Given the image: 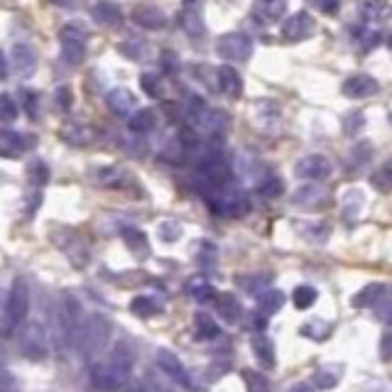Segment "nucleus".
<instances>
[{
  "label": "nucleus",
  "mask_w": 392,
  "mask_h": 392,
  "mask_svg": "<svg viewBox=\"0 0 392 392\" xmlns=\"http://www.w3.org/2000/svg\"><path fill=\"white\" fill-rule=\"evenodd\" d=\"M133 378V353L128 345H118L108 360L96 363L91 368V383L98 390H121Z\"/></svg>",
  "instance_id": "nucleus-1"
},
{
  "label": "nucleus",
  "mask_w": 392,
  "mask_h": 392,
  "mask_svg": "<svg viewBox=\"0 0 392 392\" xmlns=\"http://www.w3.org/2000/svg\"><path fill=\"white\" fill-rule=\"evenodd\" d=\"M111 321H108L103 314H91L81 321L79 331H76L74 338V348L76 353L84 360H96L98 355L106 350L108 341H111Z\"/></svg>",
  "instance_id": "nucleus-2"
},
{
  "label": "nucleus",
  "mask_w": 392,
  "mask_h": 392,
  "mask_svg": "<svg viewBox=\"0 0 392 392\" xmlns=\"http://www.w3.org/2000/svg\"><path fill=\"white\" fill-rule=\"evenodd\" d=\"M81 314H84V309H81V302L74 294H64L59 299V304L54 309V338L59 348H74L76 331H79L81 321H84Z\"/></svg>",
  "instance_id": "nucleus-3"
},
{
  "label": "nucleus",
  "mask_w": 392,
  "mask_h": 392,
  "mask_svg": "<svg viewBox=\"0 0 392 392\" xmlns=\"http://www.w3.org/2000/svg\"><path fill=\"white\" fill-rule=\"evenodd\" d=\"M30 312V287L25 277H15L13 285H10L8 299H5V312H3V321H5V331H15L18 326H23L25 319H27Z\"/></svg>",
  "instance_id": "nucleus-4"
},
{
  "label": "nucleus",
  "mask_w": 392,
  "mask_h": 392,
  "mask_svg": "<svg viewBox=\"0 0 392 392\" xmlns=\"http://www.w3.org/2000/svg\"><path fill=\"white\" fill-rule=\"evenodd\" d=\"M61 59L69 66H79L86 59V30L79 25H64L59 30Z\"/></svg>",
  "instance_id": "nucleus-5"
},
{
  "label": "nucleus",
  "mask_w": 392,
  "mask_h": 392,
  "mask_svg": "<svg viewBox=\"0 0 392 392\" xmlns=\"http://www.w3.org/2000/svg\"><path fill=\"white\" fill-rule=\"evenodd\" d=\"M216 54L226 61H247L252 54V39L243 32H226L216 39Z\"/></svg>",
  "instance_id": "nucleus-6"
},
{
  "label": "nucleus",
  "mask_w": 392,
  "mask_h": 392,
  "mask_svg": "<svg viewBox=\"0 0 392 392\" xmlns=\"http://www.w3.org/2000/svg\"><path fill=\"white\" fill-rule=\"evenodd\" d=\"M154 358H157V368L162 370L169 380H174V383L184 390H194L192 373H189L187 365L182 363V358H179L177 353H172V350H167V348H159Z\"/></svg>",
  "instance_id": "nucleus-7"
},
{
  "label": "nucleus",
  "mask_w": 392,
  "mask_h": 392,
  "mask_svg": "<svg viewBox=\"0 0 392 392\" xmlns=\"http://www.w3.org/2000/svg\"><path fill=\"white\" fill-rule=\"evenodd\" d=\"M228 125H231L228 113L221 111V108H211V106H206L204 111L192 121L194 130L204 133V135H209V137H221L226 130H228Z\"/></svg>",
  "instance_id": "nucleus-8"
},
{
  "label": "nucleus",
  "mask_w": 392,
  "mask_h": 392,
  "mask_svg": "<svg viewBox=\"0 0 392 392\" xmlns=\"http://www.w3.org/2000/svg\"><path fill=\"white\" fill-rule=\"evenodd\" d=\"M314 30H317V20H314V15H309L307 10H299V13L290 15V18L282 23L280 32L287 42H304V39L312 37Z\"/></svg>",
  "instance_id": "nucleus-9"
},
{
  "label": "nucleus",
  "mask_w": 392,
  "mask_h": 392,
  "mask_svg": "<svg viewBox=\"0 0 392 392\" xmlns=\"http://www.w3.org/2000/svg\"><path fill=\"white\" fill-rule=\"evenodd\" d=\"M20 350L27 355L30 360H42L47 358V333L37 321L27 324L20 333Z\"/></svg>",
  "instance_id": "nucleus-10"
},
{
  "label": "nucleus",
  "mask_w": 392,
  "mask_h": 392,
  "mask_svg": "<svg viewBox=\"0 0 392 392\" xmlns=\"http://www.w3.org/2000/svg\"><path fill=\"white\" fill-rule=\"evenodd\" d=\"M331 159L326 157V154H307V157H302L297 162V167H294V174H297L299 179H307V182H324V179L331 174Z\"/></svg>",
  "instance_id": "nucleus-11"
},
{
  "label": "nucleus",
  "mask_w": 392,
  "mask_h": 392,
  "mask_svg": "<svg viewBox=\"0 0 392 392\" xmlns=\"http://www.w3.org/2000/svg\"><path fill=\"white\" fill-rule=\"evenodd\" d=\"M10 61H13V71L20 79H30L37 71V51L27 42H15L10 49Z\"/></svg>",
  "instance_id": "nucleus-12"
},
{
  "label": "nucleus",
  "mask_w": 392,
  "mask_h": 392,
  "mask_svg": "<svg viewBox=\"0 0 392 392\" xmlns=\"http://www.w3.org/2000/svg\"><path fill=\"white\" fill-rule=\"evenodd\" d=\"M130 18L137 27L149 30V32H154V30H164L169 23L164 10L157 8V5H152V3H142V5H137V8H133Z\"/></svg>",
  "instance_id": "nucleus-13"
},
{
  "label": "nucleus",
  "mask_w": 392,
  "mask_h": 392,
  "mask_svg": "<svg viewBox=\"0 0 392 392\" xmlns=\"http://www.w3.org/2000/svg\"><path fill=\"white\" fill-rule=\"evenodd\" d=\"M345 98H353V101H360V98H370L380 91L378 79H373L370 74H353L343 81L341 86Z\"/></svg>",
  "instance_id": "nucleus-14"
},
{
  "label": "nucleus",
  "mask_w": 392,
  "mask_h": 392,
  "mask_svg": "<svg viewBox=\"0 0 392 392\" xmlns=\"http://www.w3.org/2000/svg\"><path fill=\"white\" fill-rule=\"evenodd\" d=\"M179 25L187 30L192 37H201L206 32L204 13H201V0H182V13H179Z\"/></svg>",
  "instance_id": "nucleus-15"
},
{
  "label": "nucleus",
  "mask_w": 392,
  "mask_h": 392,
  "mask_svg": "<svg viewBox=\"0 0 392 392\" xmlns=\"http://www.w3.org/2000/svg\"><path fill=\"white\" fill-rule=\"evenodd\" d=\"M56 247H61V250L69 255V260L74 262L76 267H84L86 262H89V247L84 245V240L79 238L76 233H71V231H59V238L54 240Z\"/></svg>",
  "instance_id": "nucleus-16"
},
{
  "label": "nucleus",
  "mask_w": 392,
  "mask_h": 392,
  "mask_svg": "<svg viewBox=\"0 0 392 392\" xmlns=\"http://www.w3.org/2000/svg\"><path fill=\"white\" fill-rule=\"evenodd\" d=\"M106 106L108 111L113 113V116H133L137 108V98L135 94H133L130 89H125V86H118V89H111L106 94Z\"/></svg>",
  "instance_id": "nucleus-17"
},
{
  "label": "nucleus",
  "mask_w": 392,
  "mask_h": 392,
  "mask_svg": "<svg viewBox=\"0 0 392 392\" xmlns=\"http://www.w3.org/2000/svg\"><path fill=\"white\" fill-rule=\"evenodd\" d=\"M216 81H219V89L223 96L228 98H240L243 96V76L235 66L231 64H221L216 69Z\"/></svg>",
  "instance_id": "nucleus-18"
},
{
  "label": "nucleus",
  "mask_w": 392,
  "mask_h": 392,
  "mask_svg": "<svg viewBox=\"0 0 392 392\" xmlns=\"http://www.w3.org/2000/svg\"><path fill=\"white\" fill-rule=\"evenodd\" d=\"M216 314H219V319L223 324H238L240 319H243V304H240V299L235 297V294L231 292H221L216 294Z\"/></svg>",
  "instance_id": "nucleus-19"
},
{
  "label": "nucleus",
  "mask_w": 392,
  "mask_h": 392,
  "mask_svg": "<svg viewBox=\"0 0 392 392\" xmlns=\"http://www.w3.org/2000/svg\"><path fill=\"white\" fill-rule=\"evenodd\" d=\"M287 13V0H255L252 5V20L257 25H272L282 20Z\"/></svg>",
  "instance_id": "nucleus-20"
},
{
  "label": "nucleus",
  "mask_w": 392,
  "mask_h": 392,
  "mask_svg": "<svg viewBox=\"0 0 392 392\" xmlns=\"http://www.w3.org/2000/svg\"><path fill=\"white\" fill-rule=\"evenodd\" d=\"M35 145L32 135H25V133H15V130H0V154L5 157H18L25 149H30Z\"/></svg>",
  "instance_id": "nucleus-21"
},
{
  "label": "nucleus",
  "mask_w": 392,
  "mask_h": 392,
  "mask_svg": "<svg viewBox=\"0 0 392 392\" xmlns=\"http://www.w3.org/2000/svg\"><path fill=\"white\" fill-rule=\"evenodd\" d=\"M250 348H252V355H255V360L260 363L262 370H275V365H277L275 343H272L265 333H255V336L250 338Z\"/></svg>",
  "instance_id": "nucleus-22"
},
{
  "label": "nucleus",
  "mask_w": 392,
  "mask_h": 392,
  "mask_svg": "<svg viewBox=\"0 0 392 392\" xmlns=\"http://www.w3.org/2000/svg\"><path fill=\"white\" fill-rule=\"evenodd\" d=\"M91 18L96 20L101 27H121L123 25V13L116 3L111 0H101L91 8Z\"/></svg>",
  "instance_id": "nucleus-23"
},
{
  "label": "nucleus",
  "mask_w": 392,
  "mask_h": 392,
  "mask_svg": "<svg viewBox=\"0 0 392 392\" xmlns=\"http://www.w3.org/2000/svg\"><path fill=\"white\" fill-rule=\"evenodd\" d=\"M373 154H375V147L370 140L353 142V147H350V152H348V164H345V169L353 174L360 172V169H365L370 162H373Z\"/></svg>",
  "instance_id": "nucleus-24"
},
{
  "label": "nucleus",
  "mask_w": 392,
  "mask_h": 392,
  "mask_svg": "<svg viewBox=\"0 0 392 392\" xmlns=\"http://www.w3.org/2000/svg\"><path fill=\"white\" fill-rule=\"evenodd\" d=\"M292 201L297 206H302V209H314V206H321L324 201H326V192H324V187H319V184H304V187H299L297 192H294Z\"/></svg>",
  "instance_id": "nucleus-25"
},
{
  "label": "nucleus",
  "mask_w": 392,
  "mask_h": 392,
  "mask_svg": "<svg viewBox=\"0 0 392 392\" xmlns=\"http://www.w3.org/2000/svg\"><path fill=\"white\" fill-rule=\"evenodd\" d=\"M91 177H94L96 184H101V187H111V189H118V187H125L128 184V172H123V169L118 167H98V169H91Z\"/></svg>",
  "instance_id": "nucleus-26"
},
{
  "label": "nucleus",
  "mask_w": 392,
  "mask_h": 392,
  "mask_svg": "<svg viewBox=\"0 0 392 392\" xmlns=\"http://www.w3.org/2000/svg\"><path fill=\"white\" fill-rule=\"evenodd\" d=\"M123 240H125V247L137 257V260H142V257L149 255L147 235L142 233L140 228H135V226H128V228H123Z\"/></svg>",
  "instance_id": "nucleus-27"
},
{
  "label": "nucleus",
  "mask_w": 392,
  "mask_h": 392,
  "mask_svg": "<svg viewBox=\"0 0 392 392\" xmlns=\"http://www.w3.org/2000/svg\"><path fill=\"white\" fill-rule=\"evenodd\" d=\"M194 333L199 341H216L221 338V326L216 324V319H211L206 312L194 314Z\"/></svg>",
  "instance_id": "nucleus-28"
},
{
  "label": "nucleus",
  "mask_w": 392,
  "mask_h": 392,
  "mask_svg": "<svg viewBox=\"0 0 392 392\" xmlns=\"http://www.w3.org/2000/svg\"><path fill=\"white\" fill-rule=\"evenodd\" d=\"M383 294H388V287H385L383 282H373V285H365L363 290L355 292L353 299H350V304H353V307H358V309H365V307L373 309Z\"/></svg>",
  "instance_id": "nucleus-29"
},
{
  "label": "nucleus",
  "mask_w": 392,
  "mask_h": 392,
  "mask_svg": "<svg viewBox=\"0 0 392 392\" xmlns=\"http://www.w3.org/2000/svg\"><path fill=\"white\" fill-rule=\"evenodd\" d=\"M285 302H287V297H285V292H280V290L260 292L257 294V312H260V317H272V314H277L285 307Z\"/></svg>",
  "instance_id": "nucleus-30"
},
{
  "label": "nucleus",
  "mask_w": 392,
  "mask_h": 392,
  "mask_svg": "<svg viewBox=\"0 0 392 392\" xmlns=\"http://www.w3.org/2000/svg\"><path fill=\"white\" fill-rule=\"evenodd\" d=\"M388 0H358V13L365 23H383L388 18Z\"/></svg>",
  "instance_id": "nucleus-31"
},
{
  "label": "nucleus",
  "mask_w": 392,
  "mask_h": 392,
  "mask_svg": "<svg viewBox=\"0 0 392 392\" xmlns=\"http://www.w3.org/2000/svg\"><path fill=\"white\" fill-rule=\"evenodd\" d=\"M154 123H157V116H154L152 108H137V111L130 116L128 128H130V133H135V135H147V133L154 128Z\"/></svg>",
  "instance_id": "nucleus-32"
},
{
  "label": "nucleus",
  "mask_w": 392,
  "mask_h": 392,
  "mask_svg": "<svg viewBox=\"0 0 392 392\" xmlns=\"http://www.w3.org/2000/svg\"><path fill=\"white\" fill-rule=\"evenodd\" d=\"M130 312L135 314L137 319H152L154 314L162 312V304L154 297H149V294H137L130 302Z\"/></svg>",
  "instance_id": "nucleus-33"
},
{
  "label": "nucleus",
  "mask_w": 392,
  "mask_h": 392,
  "mask_svg": "<svg viewBox=\"0 0 392 392\" xmlns=\"http://www.w3.org/2000/svg\"><path fill=\"white\" fill-rule=\"evenodd\" d=\"M338 380H341V370L333 368V365H324V368H319L317 373H314V385H317L319 390L336 388Z\"/></svg>",
  "instance_id": "nucleus-34"
},
{
  "label": "nucleus",
  "mask_w": 392,
  "mask_h": 392,
  "mask_svg": "<svg viewBox=\"0 0 392 392\" xmlns=\"http://www.w3.org/2000/svg\"><path fill=\"white\" fill-rule=\"evenodd\" d=\"M257 194H260L262 199H277V196L285 194V182H282V177H277V174H267V177H262V182L257 184Z\"/></svg>",
  "instance_id": "nucleus-35"
},
{
  "label": "nucleus",
  "mask_w": 392,
  "mask_h": 392,
  "mask_svg": "<svg viewBox=\"0 0 392 392\" xmlns=\"http://www.w3.org/2000/svg\"><path fill=\"white\" fill-rule=\"evenodd\" d=\"M317 299H319V292L314 290L312 285H299V287H294V292H292V302H294V307L297 309H312L314 304H317Z\"/></svg>",
  "instance_id": "nucleus-36"
},
{
  "label": "nucleus",
  "mask_w": 392,
  "mask_h": 392,
  "mask_svg": "<svg viewBox=\"0 0 392 392\" xmlns=\"http://www.w3.org/2000/svg\"><path fill=\"white\" fill-rule=\"evenodd\" d=\"M27 179H30V184H32L35 189L44 187V184L49 182L47 162H42V159H32V162L27 164Z\"/></svg>",
  "instance_id": "nucleus-37"
},
{
  "label": "nucleus",
  "mask_w": 392,
  "mask_h": 392,
  "mask_svg": "<svg viewBox=\"0 0 392 392\" xmlns=\"http://www.w3.org/2000/svg\"><path fill=\"white\" fill-rule=\"evenodd\" d=\"M380 39H383V35L378 32V30H368V27H358L353 32V42L358 44L363 51H370L375 49L380 44Z\"/></svg>",
  "instance_id": "nucleus-38"
},
{
  "label": "nucleus",
  "mask_w": 392,
  "mask_h": 392,
  "mask_svg": "<svg viewBox=\"0 0 392 392\" xmlns=\"http://www.w3.org/2000/svg\"><path fill=\"white\" fill-rule=\"evenodd\" d=\"M20 106L27 113L30 121H37L39 118V94L32 89H20Z\"/></svg>",
  "instance_id": "nucleus-39"
},
{
  "label": "nucleus",
  "mask_w": 392,
  "mask_h": 392,
  "mask_svg": "<svg viewBox=\"0 0 392 392\" xmlns=\"http://www.w3.org/2000/svg\"><path fill=\"white\" fill-rule=\"evenodd\" d=\"M118 51L125 54L128 59H133V61H145L147 59V44H142L140 39H133V37L118 44Z\"/></svg>",
  "instance_id": "nucleus-40"
},
{
  "label": "nucleus",
  "mask_w": 392,
  "mask_h": 392,
  "mask_svg": "<svg viewBox=\"0 0 392 392\" xmlns=\"http://www.w3.org/2000/svg\"><path fill=\"white\" fill-rule=\"evenodd\" d=\"M187 292H189V297H192L194 302H199V304L214 302L216 294H219L214 287L209 285V282H192V285L187 287Z\"/></svg>",
  "instance_id": "nucleus-41"
},
{
  "label": "nucleus",
  "mask_w": 392,
  "mask_h": 392,
  "mask_svg": "<svg viewBox=\"0 0 392 392\" xmlns=\"http://www.w3.org/2000/svg\"><path fill=\"white\" fill-rule=\"evenodd\" d=\"M140 86H142V91H145L149 98H162L164 96L162 79H159L154 71H145V74L140 76Z\"/></svg>",
  "instance_id": "nucleus-42"
},
{
  "label": "nucleus",
  "mask_w": 392,
  "mask_h": 392,
  "mask_svg": "<svg viewBox=\"0 0 392 392\" xmlns=\"http://www.w3.org/2000/svg\"><path fill=\"white\" fill-rule=\"evenodd\" d=\"M20 116V106L10 94H0V123H13Z\"/></svg>",
  "instance_id": "nucleus-43"
},
{
  "label": "nucleus",
  "mask_w": 392,
  "mask_h": 392,
  "mask_svg": "<svg viewBox=\"0 0 392 392\" xmlns=\"http://www.w3.org/2000/svg\"><path fill=\"white\" fill-rule=\"evenodd\" d=\"M365 128V113L363 111H350L343 118V133L348 137H355Z\"/></svg>",
  "instance_id": "nucleus-44"
},
{
  "label": "nucleus",
  "mask_w": 392,
  "mask_h": 392,
  "mask_svg": "<svg viewBox=\"0 0 392 392\" xmlns=\"http://www.w3.org/2000/svg\"><path fill=\"white\" fill-rule=\"evenodd\" d=\"M157 235L164 243H174V240H179V235H182V226H179L177 221H164V223H159Z\"/></svg>",
  "instance_id": "nucleus-45"
},
{
  "label": "nucleus",
  "mask_w": 392,
  "mask_h": 392,
  "mask_svg": "<svg viewBox=\"0 0 392 392\" xmlns=\"http://www.w3.org/2000/svg\"><path fill=\"white\" fill-rule=\"evenodd\" d=\"M243 378H245V385L250 388V392H267V378L260 373H252V370H243Z\"/></svg>",
  "instance_id": "nucleus-46"
},
{
  "label": "nucleus",
  "mask_w": 392,
  "mask_h": 392,
  "mask_svg": "<svg viewBox=\"0 0 392 392\" xmlns=\"http://www.w3.org/2000/svg\"><path fill=\"white\" fill-rule=\"evenodd\" d=\"M360 206H363V194L355 189V192H348L345 194V206H343V216L345 219H350V216H355L360 211Z\"/></svg>",
  "instance_id": "nucleus-47"
},
{
  "label": "nucleus",
  "mask_w": 392,
  "mask_h": 392,
  "mask_svg": "<svg viewBox=\"0 0 392 392\" xmlns=\"http://www.w3.org/2000/svg\"><path fill=\"white\" fill-rule=\"evenodd\" d=\"M329 331H331V326L321 321H312V324H307V326H302L304 336H312V338H317V341H324V338L329 336Z\"/></svg>",
  "instance_id": "nucleus-48"
},
{
  "label": "nucleus",
  "mask_w": 392,
  "mask_h": 392,
  "mask_svg": "<svg viewBox=\"0 0 392 392\" xmlns=\"http://www.w3.org/2000/svg\"><path fill=\"white\" fill-rule=\"evenodd\" d=\"M0 392H23V388H20V383H18V378H15L13 370L0 368Z\"/></svg>",
  "instance_id": "nucleus-49"
},
{
  "label": "nucleus",
  "mask_w": 392,
  "mask_h": 392,
  "mask_svg": "<svg viewBox=\"0 0 392 392\" xmlns=\"http://www.w3.org/2000/svg\"><path fill=\"white\" fill-rule=\"evenodd\" d=\"M54 101H56V108H59L61 113H69L71 103H74V96H71L69 86H59V89H56V94H54Z\"/></svg>",
  "instance_id": "nucleus-50"
},
{
  "label": "nucleus",
  "mask_w": 392,
  "mask_h": 392,
  "mask_svg": "<svg viewBox=\"0 0 392 392\" xmlns=\"http://www.w3.org/2000/svg\"><path fill=\"white\" fill-rule=\"evenodd\" d=\"M159 64H162L164 74L172 76V74H177V71H179V56L174 54V51L167 49V51H162V59H159Z\"/></svg>",
  "instance_id": "nucleus-51"
},
{
  "label": "nucleus",
  "mask_w": 392,
  "mask_h": 392,
  "mask_svg": "<svg viewBox=\"0 0 392 392\" xmlns=\"http://www.w3.org/2000/svg\"><path fill=\"white\" fill-rule=\"evenodd\" d=\"M307 3L312 5L314 10L324 13V15H336L338 13V0H307Z\"/></svg>",
  "instance_id": "nucleus-52"
},
{
  "label": "nucleus",
  "mask_w": 392,
  "mask_h": 392,
  "mask_svg": "<svg viewBox=\"0 0 392 392\" xmlns=\"http://www.w3.org/2000/svg\"><path fill=\"white\" fill-rule=\"evenodd\" d=\"M373 312H378L380 321H388V317H390V294H383V297L378 299V304L373 307Z\"/></svg>",
  "instance_id": "nucleus-53"
},
{
  "label": "nucleus",
  "mask_w": 392,
  "mask_h": 392,
  "mask_svg": "<svg viewBox=\"0 0 392 392\" xmlns=\"http://www.w3.org/2000/svg\"><path fill=\"white\" fill-rule=\"evenodd\" d=\"M326 235H329L326 226H324V223H314L312 231L307 233V238L312 240V243H314V240H317V243H324V240H326Z\"/></svg>",
  "instance_id": "nucleus-54"
},
{
  "label": "nucleus",
  "mask_w": 392,
  "mask_h": 392,
  "mask_svg": "<svg viewBox=\"0 0 392 392\" xmlns=\"http://www.w3.org/2000/svg\"><path fill=\"white\" fill-rule=\"evenodd\" d=\"M388 172H390V167L385 164L380 172H375L373 174V182L378 184V189H383V192H388Z\"/></svg>",
  "instance_id": "nucleus-55"
},
{
  "label": "nucleus",
  "mask_w": 392,
  "mask_h": 392,
  "mask_svg": "<svg viewBox=\"0 0 392 392\" xmlns=\"http://www.w3.org/2000/svg\"><path fill=\"white\" fill-rule=\"evenodd\" d=\"M390 331H383V341H380V358L388 363L390 360Z\"/></svg>",
  "instance_id": "nucleus-56"
},
{
  "label": "nucleus",
  "mask_w": 392,
  "mask_h": 392,
  "mask_svg": "<svg viewBox=\"0 0 392 392\" xmlns=\"http://www.w3.org/2000/svg\"><path fill=\"white\" fill-rule=\"evenodd\" d=\"M8 71H10V61L5 59V54L0 51V81L8 79Z\"/></svg>",
  "instance_id": "nucleus-57"
},
{
  "label": "nucleus",
  "mask_w": 392,
  "mask_h": 392,
  "mask_svg": "<svg viewBox=\"0 0 392 392\" xmlns=\"http://www.w3.org/2000/svg\"><path fill=\"white\" fill-rule=\"evenodd\" d=\"M290 392H314L312 385H307V383H297L294 388H290Z\"/></svg>",
  "instance_id": "nucleus-58"
},
{
  "label": "nucleus",
  "mask_w": 392,
  "mask_h": 392,
  "mask_svg": "<svg viewBox=\"0 0 392 392\" xmlns=\"http://www.w3.org/2000/svg\"><path fill=\"white\" fill-rule=\"evenodd\" d=\"M49 3H54V5H71V0H49Z\"/></svg>",
  "instance_id": "nucleus-59"
},
{
  "label": "nucleus",
  "mask_w": 392,
  "mask_h": 392,
  "mask_svg": "<svg viewBox=\"0 0 392 392\" xmlns=\"http://www.w3.org/2000/svg\"><path fill=\"white\" fill-rule=\"evenodd\" d=\"M133 392H142V390H133Z\"/></svg>",
  "instance_id": "nucleus-60"
}]
</instances>
